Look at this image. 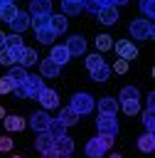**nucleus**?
Returning <instances> with one entry per match:
<instances>
[{
  "label": "nucleus",
  "mask_w": 155,
  "mask_h": 158,
  "mask_svg": "<svg viewBox=\"0 0 155 158\" xmlns=\"http://www.w3.org/2000/svg\"><path fill=\"white\" fill-rule=\"evenodd\" d=\"M116 111H118V101H116L113 96H101V99H98V114H111V116H116Z\"/></svg>",
  "instance_id": "nucleus-19"
},
{
  "label": "nucleus",
  "mask_w": 155,
  "mask_h": 158,
  "mask_svg": "<svg viewBox=\"0 0 155 158\" xmlns=\"http://www.w3.org/2000/svg\"><path fill=\"white\" fill-rule=\"evenodd\" d=\"M128 32H130V40H153V22L138 17V20L130 22Z\"/></svg>",
  "instance_id": "nucleus-2"
},
{
  "label": "nucleus",
  "mask_w": 155,
  "mask_h": 158,
  "mask_svg": "<svg viewBox=\"0 0 155 158\" xmlns=\"http://www.w3.org/2000/svg\"><path fill=\"white\" fill-rule=\"evenodd\" d=\"M81 10H84V5H81V2H76V0H62V15H64V17L79 15Z\"/></svg>",
  "instance_id": "nucleus-22"
},
{
  "label": "nucleus",
  "mask_w": 155,
  "mask_h": 158,
  "mask_svg": "<svg viewBox=\"0 0 155 158\" xmlns=\"http://www.w3.org/2000/svg\"><path fill=\"white\" fill-rule=\"evenodd\" d=\"M0 118H5V109L2 106H0Z\"/></svg>",
  "instance_id": "nucleus-47"
},
{
  "label": "nucleus",
  "mask_w": 155,
  "mask_h": 158,
  "mask_svg": "<svg viewBox=\"0 0 155 158\" xmlns=\"http://www.w3.org/2000/svg\"><path fill=\"white\" fill-rule=\"evenodd\" d=\"M66 52H69V57H81L84 52H86V40L81 37V35H71L69 40H66Z\"/></svg>",
  "instance_id": "nucleus-6"
},
{
  "label": "nucleus",
  "mask_w": 155,
  "mask_h": 158,
  "mask_svg": "<svg viewBox=\"0 0 155 158\" xmlns=\"http://www.w3.org/2000/svg\"><path fill=\"white\" fill-rule=\"evenodd\" d=\"M54 146V138L47 133V131H42V133H37V138H34V148L39 151V153H44V151H49Z\"/></svg>",
  "instance_id": "nucleus-21"
},
{
  "label": "nucleus",
  "mask_w": 155,
  "mask_h": 158,
  "mask_svg": "<svg viewBox=\"0 0 155 158\" xmlns=\"http://www.w3.org/2000/svg\"><path fill=\"white\" fill-rule=\"evenodd\" d=\"M42 158H59V153H57V151H54V146H52L49 151H44V153H42Z\"/></svg>",
  "instance_id": "nucleus-43"
},
{
  "label": "nucleus",
  "mask_w": 155,
  "mask_h": 158,
  "mask_svg": "<svg viewBox=\"0 0 155 158\" xmlns=\"http://www.w3.org/2000/svg\"><path fill=\"white\" fill-rule=\"evenodd\" d=\"M108 158H123V156H121V153H111Z\"/></svg>",
  "instance_id": "nucleus-46"
},
{
  "label": "nucleus",
  "mask_w": 155,
  "mask_h": 158,
  "mask_svg": "<svg viewBox=\"0 0 155 158\" xmlns=\"http://www.w3.org/2000/svg\"><path fill=\"white\" fill-rule=\"evenodd\" d=\"M111 72L125 74V72H128V62H125V59H116V62H113V67H111Z\"/></svg>",
  "instance_id": "nucleus-39"
},
{
  "label": "nucleus",
  "mask_w": 155,
  "mask_h": 158,
  "mask_svg": "<svg viewBox=\"0 0 155 158\" xmlns=\"http://www.w3.org/2000/svg\"><path fill=\"white\" fill-rule=\"evenodd\" d=\"M25 89H27V99H34V101H37L39 91L44 89V79H42L39 74H27V79H25Z\"/></svg>",
  "instance_id": "nucleus-5"
},
{
  "label": "nucleus",
  "mask_w": 155,
  "mask_h": 158,
  "mask_svg": "<svg viewBox=\"0 0 155 158\" xmlns=\"http://www.w3.org/2000/svg\"><path fill=\"white\" fill-rule=\"evenodd\" d=\"M93 106H96V101H93V96H91V94H86V91L74 94V96H71V104H69V109H71V111H76L79 116L91 114V111H93Z\"/></svg>",
  "instance_id": "nucleus-1"
},
{
  "label": "nucleus",
  "mask_w": 155,
  "mask_h": 158,
  "mask_svg": "<svg viewBox=\"0 0 155 158\" xmlns=\"http://www.w3.org/2000/svg\"><path fill=\"white\" fill-rule=\"evenodd\" d=\"M49 59H52V62H57V64L62 67V64H66V62H69L71 57H69V52H66V47H64V44H52Z\"/></svg>",
  "instance_id": "nucleus-16"
},
{
  "label": "nucleus",
  "mask_w": 155,
  "mask_h": 158,
  "mask_svg": "<svg viewBox=\"0 0 155 158\" xmlns=\"http://www.w3.org/2000/svg\"><path fill=\"white\" fill-rule=\"evenodd\" d=\"M7 25H10V30H12L15 35H25V30L30 27V15L22 12V10H17V15H15Z\"/></svg>",
  "instance_id": "nucleus-8"
},
{
  "label": "nucleus",
  "mask_w": 155,
  "mask_h": 158,
  "mask_svg": "<svg viewBox=\"0 0 155 158\" xmlns=\"http://www.w3.org/2000/svg\"><path fill=\"white\" fill-rule=\"evenodd\" d=\"M84 62H86V69L91 72V69H96V67H101V64H103L106 59H103L101 54H89V57H86Z\"/></svg>",
  "instance_id": "nucleus-36"
},
{
  "label": "nucleus",
  "mask_w": 155,
  "mask_h": 158,
  "mask_svg": "<svg viewBox=\"0 0 155 158\" xmlns=\"http://www.w3.org/2000/svg\"><path fill=\"white\" fill-rule=\"evenodd\" d=\"M37 62H39V59H37V52H34L32 47H22V52H20V59H17V64L27 69V67H34Z\"/></svg>",
  "instance_id": "nucleus-17"
},
{
  "label": "nucleus",
  "mask_w": 155,
  "mask_h": 158,
  "mask_svg": "<svg viewBox=\"0 0 155 158\" xmlns=\"http://www.w3.org/2000/svg\"><path fill=\"white\" fill-rule=\"evenodd\" d=\"M96 17H98L101 25H116V20H118V7L106 5V7H101V10L96 12Z\"/></svg>",
  "instance_id": "nucleus-13"
},
{
  "label": "nucleus",
  "mask_w": 155,
  "mask_h": 158,
  "mask_svg": "<svg viewBox=\"0 0 155 158\" xmlns=\"http://www.w3.org/2000/svg\"><path fill=\"white\" fill-rule=\"evenodd\" d=\"M121 101H140V91L135 86H123L121 89Z\"/></svg>",
  "instance_id": "nucleus-30"
},
{
  "label": "nucleus",
  "mask_w": 155,
  "mask_h": 158,
  "mask_svg": "<svg viewBox=\"0 0 155 158\" xmlns=\"http://www.w3.org/2000/svg\"><path fill=\"white\" fill-rule=\"evenodd\" d=\"M34 35H37V42L39 44H54V40L59 37L52 27H44V30H34Z\"/></svg>",
  "instance_id": "nucleus-23"
},
{
  "label": "nucleus",
  "mask_w": 155,
  "mask_h": 158,
  "mask_svg": "<svg viewBox=\"0 0 155 158\" xmlns=\"http://www.w3.org/2000/svg\"><path fill=\"white\" fill-rule=\"evenodd\" d=\"M2 7H5V5H2V2H0V12H2Z\"/></svg>",
  "instance_id": "nucleus-50"
},
{
  "label": "nucleus",
  "mask_w": 155,
  "mask_h": 158,
  "mask_svg": "<svg viewBox=\"0 0 155 158\" xmlns=\"http://www.w3.org/2000/svg\"><path fill=\"white\" fill-rule=\"evenodd\" d=\"M12 94H15L17 99H27V89H25V84H20V86H15V89H12Z\"/></svg>",
  "instance_id": "nucleus-41"
},
{
  "label": "nucleus",
  "mask_w": 155,
  "mask_h": 158,
  "mask_svg": "<svg viewBox=\"0 0 155 158\" xmlns=\"http://www.w3.org/2000/svg\"><path fill=\"white\" fill-rule=\"evenodd\" d=\"M96 47H98V54H103V52H108V49L113 47V40H111L108 35H98V37H96Z\"/></svg>",
  "instance_id": "nucleus-33"
},
{
  "label": "nucleus",
  "mask_w": 155,
  "mask_h": 158,
  "mask_svg": "<svg viewBox=\"0 0 155 158\" xmlns=\"http://www.w3.org/2000/svg\"><path fill=\"white\" fill-rule=\"evenodd\" d=\"M2 126H5V131H22L25 128V121H22V116H5L2 118Z\"/></svg>",
  "instance_id": "nucleus-27"
},
{
  "label": "nucleus",
  "mask_w": 155,
  "mask_h": 158,
  "mask_svg": "<svg viewBox=\"0 0 155 158\" xmlns=\"http://www.w3.org/2000/svg\"><path fill=\"white\" fill-rule=\"evenodd\" d=\"M106 2H108V5H113V7H118V5H125L128 0H106Z\"/></svg>",
  "instance_id": "nucleus-44"
},
{
  "label": "nucleus",
  "mask_w": 155,
  "mask_h": 158,
  "mask_svg": "<svg viewBox=\"0 0 155 158\" xmlns=\"http://www.w3.org/2000/svg\"><path fill=\"white\" fill-rule=\"evenodd\" d=\"M113 49L118 52V59H125V62H130V59L138 57V47H135L130 40H118V42H113Z\"/></svg>",
  "instance_id": "nucleus-4"
},
{
  "label": "nucleus",
  "mask_w": 155,
  "mask_h": 158,
  "mask_svg": "<svg viewBox=\"0 0 155 158\" xmlns=\"http://www.w3.org/2000/svg\"><path fill=\"white\" fill-rule=\"evenodd\" d=\"M121 109L125 116H138L140 114V101H121Z\"/></svg>",
  "instance_id": "nucleus-31"
},
{
  "label": "nucleus",
  "mask_w": 155,
  "mask_h": 158,
  "mask_svg": "<svg viewBox=\"0 0 155 158\" xmlns=\"http://www.w3.org/2000/svg\"><path fill=\"white\" fill-rule=\"evenodd\" d=\"M39 77H42V79H54V77H59V64L52 62L49 57L42 59V62H39Z\"/></svg>",
  "instance_id": "nucleus-14"
},
{
  "label": "nucleus",
  "mask_w": 155,
  "mask_h": 158,
  "mask_svg": "<svg viewBox=\"0 0 155 158\" xmlns=\"http://www.w3.org/2000/svg\"><path fill=\"white\" fill-rule=\"evenodd\" d=\"M49 27L57 32V35H62V32H66V27H69V20L59 12V15H49Z\"/></svg>",
  "instance_id": "nucleus-20"
},
{
  "label": "nucleus",
  "mask_w": 155,
  "mask_h": 158,
  "mask_svg": "<svg viewBox=\"0 0 155 158\" xmlns=\"http://www.w3.org/2000/svg\"><path fill=\"white\" fill-rule=\"evenodd\" d=\"M59 158H71V156H59Z\"/></svg>",
  "instance_id": "nucleus-51"
},
{
  "label": "nucleus",
  "mask_w": 155,
  "mask_h": 158,
  "mask_svg": "<svg viewBox=\"0 0 155 158\" xmlns=\"http://www.w3.org/2000/svg\"><path fill=\"white\" fill-rule=\"evenodd\" d=\"M5 79H7V81L12 84V89H15V86H20V84H25V79H27V69H25V67H20V64H12Z\"/></svg>",
  "instance_id": "nucleus-11"
},
{
  "label": "nucleus",
  "mask_w": 155,
  "mask_h": 158,
  "mask_svg": "<svg viewBox=\"0 0 155 158\" xmlns=\"http://www.w3.org/2000/svg\"><path fill=\"white\" fill-rule=\"evenodd\" d=\"M10 148H12V138H10V136H2V138H0V153H2V151H10Z\"/></svg>",
  "instance_id": "nucleus-40"
},
{
  "label": "nucleus",
  "mask_w": 155,
  "mask_h": 158,
  "mask_svg": "<svg viewBox=\"0 0 155 158\" xmlns=\"http://www.w3.org/2000/svg\"><path fill=\"white\" fill-rule=\"evenodd\" d=\"M10 158H22V156H10Z\"/></svg>",
  "instance_id": "nucleus-49"
},
{
  "label": "nucleus",
  "mask_w": 155,
  "mask_h": 158,
  "mask_svg": "<svg viewBox=\"0 0 155 158\" xmlns=\"http://www.w3.org/2000/svg\"><path fill=\"white\" fill-rule=\"evenodd\" d=\"M81 5H84L86 12H93V15H96V12H98L101 7H106L108 2H106V0H81Z\"/></svg>",
  "instance_id": "nucleus-32"
},
{
  "label": "nucleus",
  "mask_w": 155,
  "mask_h": 158,
  "mask_svg": "<svg viewBox=\"0 0 155 158\" xmlns=\"http://www.w3.org/2000/svg\"><path fill=\"white\" fill-rule=\"evenodd\" d=\"M143 123H145V128L153 133V128H155V114H153V109H145V111H143Z\"/></svg>",
  "instance_id": "nucleus-37"
},
{
  "label": "nucleus",
  "mask_w": 155,
  "mask_h": 158,
  "mask_svg": "<svg viewBox=\"0 0 155 158\" xmlns=\"http://www.w3.org/2000/svg\"><path fill=\"white\" fill-rule=\"evenodd\" d=\"M140 10H143L145 20H153L155 17V0H140Z\"/></svg>",
  "instance_id": "nucleus-35"
},
{
  "label": "nucleus",
  "mask_w": 155,
  "mask_h": 158,
  "mask_svg": "<svg viewBox=\"0 0 155 158\" xmlns=\"http://www.w3.org/2000/svg\"><path fill=\"white\" fill-rule=\"evenodd\" d=\"M20 52H22V47H2V49H0V64H2V67L17 64Z\"/></svg>",
  "instance_id": "nucleus-10"
},
{
  "label": "nucleus",
  "mask_w": 155,
  "mask_h": 158,
  "mask_svg": "<svg viewBox=\"0 0 155 158\" xmlns=\"http://www.w3.org/2000/svg\"><path fill=\"white\" fill-rule=\"evenodd\" d=\"M96 128H98V133H106V136H113V138H116V133H118V121H116V116H111V114H98Z\"/></svg>",
  "instance_id": "nucleus-3"
},
{
  "label": "nucleus",
  "mask_w": 155,
  "mask_h": 158,
  "mask_svg": "<svg viewBox=\"0 0 155 158\" xmlns=\"http://www.w3.org/2000/svg\"><path fill=\"white\" fill-rule=\"evenodd\" d=\"M0 2H2V5H10V2H15V0H0Z\"/></svg>",
  "instance_id": "nucleus-48"
},
{
  "label": "nucleus",
  "mask_w": 155,
  "mask_h": 158,
  "mask_svg": "<svg viewBox=\"0 0 155 158\" xmlns=\"http://www.w3.org/2000/svg\"><path fill=\"white\" fill-rule=\"evenodd\" d=\"M30 27H32V30H44V27H49V15H32V17H30Z\"/></svg>",
  "instance_id": "nucleus-29"
},
{
  "label": "nucleus",
  "mask_w": 155,
  "mask_h": 158,
  "mask_svg": "<svg viewBox=\"0 0 155 158\" xmlns=\"http://www.w3.org/2000/svg\"><path fill=\"white\" fill-rule=\"evenodd\" d=\"M138 148L143 151V153H153L155 151V136L148 131V133H143L140 138H138Z\"/></svg>",
  "instance_id": "nucleus-28"
},
{
  "label": "nucleus",
  "mask_w": 155,
  "mask_h": 158,
  "mask_svg": "<svg viewBox=\"0 0 155 158\" xmlns=\"http://www.w3.org/2000/svg\"><path fill=\"white\" fill-rule=\"evenodd\" d=\"M5 47H25L22 44V35H5Z\"/></svg>",
  "instance_id": "nucleus-38"
},
{
  "label": "nucleus",
  "mask_w": 155,
  "mask_h": 158,
  "mask_svg": "<svg viewBox=\"0 0 155 158\" xmlns=\"http://www.w3.org/2000/svg\"><path fill=\"white\" fill-rule=\"evenodd\" d=\"M89 77L93 79V81H108V77H111V67L103 62L101 67H96V69H91L89 72Z\"/></svg>",
  "instance_id": "nucleus-25"
},
{
  "label": "nucleus",
  "mask_w": 155,
  "mask_h": 158,
  "mask_svg": "<svg viewBox=\"0 0 155 158\" xmlns=\"http://www.w3.org/2000/svg\"><path fill=\"white\" fill-rule=\"evenodd\" d=\"M17 10H20V7H17L15 2L5 5V7H2V12H0V20H2V22H10V20H12L15 15H17Z\"/></svg>",
  "instance_id": "nucleus-34"
},
{
  "label": "nucleus",
  "mask_w": 155,
  "mask_h": 158,
  "mask_svg": "<svg viewBox=\"0 0 155 158\" xmlns=\"http://www.w3.org/2000/svg\"><path fill=\"white\" fill-rule=\"evenodd\" d=\"M2 47H5V35L0 32V49H2Z\"/></svg>",
  "instance_id": "nucleus-45"
},
{
  "label": "nucleus",
  "mask_w": 155,
  "mask_h": 158,
  "mask_svg": "<svg viewBox=\"0 0 155 158\" xmlns=\"http://www.w3.org/2000/svg\"><path fill=\"white\" fill-rule=\"evenodd\" d=\"M54 151L59 156H71L74 153V141L69 136H62V138H54Z\"/></svg>",
  "instance_id": "nucleus-18"
},
{
  "label": "nucleus",
  "mask_w": 155,
  "mask_h": 158,
  "mask_svg": "<svg viewBox=\"0 0 155 158\" xmlns=\"http://www.w3.org/2000/svg\"><path fill=\"white\" fill-rule=\"evenodd\" d=\"M84 153H86V158H101V156L108 153V148H106V146L101 143V138L96 136V138H89V141H86Z\"/></svg>",
  "instance_id": "nucleus-7"
},
{
  "label": "nucleus",
  "mask_w": 155,
  "mask_h": 158,
  "mask_svg": "<svg viewBox=\"0 0 155 158\" xmlns=\"http://www.w3.org/2000/svg\"><path fill=\"white\" fill-rule=\"evenodd\" d=\"M37 101L42 104V109H57L59 106V94L54 91V89H42L39 91V96H37Z\"/></svg>",
  "instance_id": "nucleus-9"
},
{
  "label": "nucleus",
  "mask_w": 155,
  "mask_h": 158,
  "mask_svg": "<svg viewBox=\"0 0 155 158\" xmlns=\"http://www.w3.org/2000/svg\"><path fill=\"white\" fill-rule=\"evenodd\" d=\"M10 91H12V84L2 77V79H0V94H10Z\"/></svg>",
  "instance_id": "nucleus-42"
},
{
  "label": "nucleus",
  "mask_w": 155,
  "mask_h": 158,
  "mask_svg": "<svg viewBox=\"0 0 155 158\" xmlns=\"http://www.w3.org/2000/svg\"><path fill=\"white\" fill-rule=\"evenodd\" d=\"M47 133H49L52 138H62V136H66V126H64V123H62L59 118H49Z\"/></svg>",
  "instance_id": "nucleus-24"
},
{
  "label": "nucleus",
  "mask_w": 155,
  "mask_h": 158,
  "mask_svg": "<svg viewBox=\"0 0 155 158\" xmlns=\"http://www.w3.org/2000/svg\"><path fill=\"white\" fill-rule=\"evenodd\" d=\"M57 118H59V121H62V123H64V126L69 128V126H74V123H76V121H79L81 116H79L76 111H71V109L66 106V109H62V111H59V116H57Z\"/></svg>",
  "instance_id": "nucleus-26"
},
{
  "label": "nucleus",
  "mask_w": 155,
  "mask_h": 158,
  "mask_svg": "<svg viewBox=\"0 0 155 158\" xmlns=\"http://www.w3.org/2000/svg\"><path fill=\"white\" fill-rule=\"evenodd\" d=\"M76 2H81V0H76Z\"/></svg>",
  "instance_id": "nucleus-52"
},
{
  "label": "nucleus",
  "mask_w": 155,
  "mask_h": 158,
  "mask_svg": "<svg viewBox=\"0 0 155 158\" xmlns=\"http://www.w3.org/2000/svg\"><path fill=\"white\" fill-rule=\"evenodd\" d=\"M49 114L47 111H34L32 116H30V126L37 131V133H42V131H47V126H49Z\"/></svg>",
  "instance_id": "nucleus-12"
},
{
  "label": "nucleus",
  "mask_w": 155,
  "mask_h": 158,
  "mask_svg": "<svg viewBox=\"0 0 155 158\" xmlns=\"http://www.w3.org/2000/svg\"><path fill=\"white\" fill-rule=\"evenodd\" d=\"M30 17L32 15H52V0H30Z\"/></svg>",
  "instance_id": "nucleus-15"
}]
</instances>
